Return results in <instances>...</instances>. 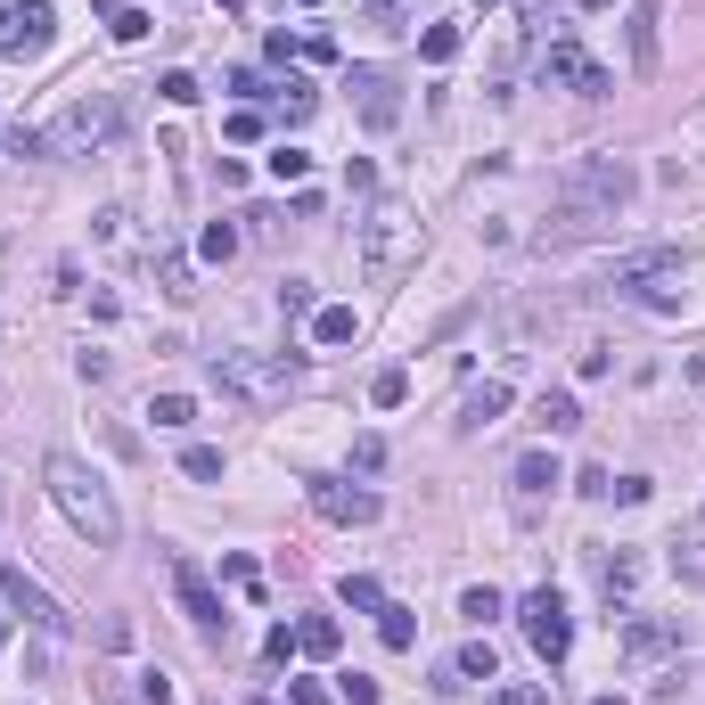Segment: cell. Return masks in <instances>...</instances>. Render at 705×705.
<instances>
[{"label": "cell", "instance_id": "6da1fadb", "mask_svg": "<svg viewBox=\"0 0 705 705\" xmlns=\"http://www.w3.org/2000/svg\"><path fill=\"white\" fill-rule=\"evenodd\" d=\"M41 484H50V501L66 509V525H75L91 550H115V534H124V517H115V492L75 460V451H50V460H41Z\"/></svg>", "mask_w": 705, "mask_h": 705}, {"label": "cell", "instance_id": "7a4b0ae2", "mask_svg": "<svg viewBox=\"0 0 705 705\" xmlns=\"http://www.w3.org/2000/svg\"><path fill=\"white\" fill-rule=\"evenodd\" d=\"M640 197V172L624 165V156H582V165L557 172V205L566 214H582L591 230H615V214Z\"/></svg>", "mask_w": 705, "mask_h": 705}, {"label": "cell", "instance_id": "3957f363", "mask_svg": "<svg viewBox=\"0 0 705 705\" xmlns=\"http://www.w3.org/2000/svg\"><path fill=\"white\" fill-rule=\"evenodd\" d=\"M607 304H640V312H681V246H640L599 279Z\"/></svg>", "mask_w": 705, "mask_h": 705}, {"label": "cell", "instance_id": "277c9868", "mask_svg": "<svg viewBox=\"0 0 705 705\" xmlns=\"http://www.w3.org/2000/svg\"><path fill=\"white\" fill-rule=\"evenodd\" d=\"M419 239H427V230H419V214H410V205H394V197H377L370 222H361V279H370V287H394V279L419 262Z\"/></svg>", "mask_w": 705, "mask_h": 705}, {"label": "cell", "instance_id": "5b68a950", "mask_svg": "<svg viewBox=\"0 0 705 705\" xmlns=\"http://www.w3.org/2000/svg\"><path fill=\"white\" fill-rule=\"evenodd\" d=\"M214 386L246 410H279L304 386V361H287V352H214Z\"/></svg>", "mask_w": 705, "mask_h": 705}, {"label": "cell", "instance_id": "8992f818", "mask_svg": "<svg viewBox=\"0 0 705 705\" xmlns=\"http://www.w3.org/2000/svg\"><path fill=\"white\" fill-rule=\"evenodd\" d=\"M115 131H124V107H115V99H75V107L57 115L50 149H66V156H99Z\"/></svg>", "mask_w": 705, "mask_h": 705}, {"label": "cell", "instance_id": "52a82bcc", "mask_svg": "<svg viewBox=\"0 0 705 705\" xmlns=\"http://www.w3.org/2000/svg\"><path fill=\"white\" fill-rule=\"evenodd\" d=\"M541 82H557V91H582V99H607V91H615V75L599 66L591 50H582L575 34H557L550 50H541Z\"/></svg>", "mask_w": 705, "mask_h": 705}, {"label": "cell", "instance_id": "ba28073f", "mask_svg": "<svg viewBox=\"0 0 705 705\" xmlns=\"http://www.w3.org/2000/svg\"><path fill=\"white\" fill-rule=\"evenodd\" d=\"M517 624H525V640H534L541 665H557V656L575 649V615H566V599H557V591H525L517 599Z\"/></svg>", "mask_w": 705, "mask_h": 705}, {"label": "cell", "instance_id": "9c48e42d", "mask_svg": "<svg viewBox=\"0 0 705 705\" xmlns=\"http://www.w3.org/2000/svg\"><path fill=\"white\" fill-rule=\"evenodd\" d=\"M57 41L50 0H0V57H41Z\"/></svg>", "mask_w": 705, "mask_h": 705}, {"label": "cell", "instance_id": "30bf717a", "mask_svg": "<svg viewBox=\"0 0 705 705\" xmlns=\"http://www.w3.org/2000/svg\"><path fill=\"white\" fill-rule=\"evenodd\" d=\"M172 591H181V615L197 624V640H230V615H222V599H214L197 557H172Z\"/></svg>", "mask_w": 705, "mask_h": 705}, {"label": "cell", "instance_id": "8fae6325", "mask_svg": "<svg viewBox=\"0 0 705 705\" xmlns=\"http://www.w3.org/2000/svg\"><path fill=\"white\" fill-rule=\"evenodd\" d=\"M304 492H312V509H320L329 525H377V492H370V484H345V476H312Z\"/></svg>", "mask_w": 705, "mask_h": 705}, {"label": "cell", "instance_id": "7c38bea8", "mask_svg": "<svg viewBox=\"0 0 705 705\" xmlns=\"http://www.w3.org/2000/svg\"><path fill=\"white\" fill-rule=\"evenodd\" d=\"M557 484H566V476H557L550 451H525V460L509 467V509H517V525H534V517H541V501H550Z\"/></svg>", "mask_w": 705, "mask_h": 705}, {"label": "cell", "instance_id": "4fadbf2b", "mask_svg": "<svg viewBox=\"0 0 705 705\" xmlns=\"http://www.w3.org/2000/svg\"><path fill=\"white\" fill-rule=\"evenodd\" d=\"M352 107H361L370 131H394L402 124V82H394L386 66H352Z\"/></svg>", "mask_w": 705, "mask_h": 705}, {"label": "cell", "instance_id": "5bb4252c", "mask_svg": "<svg viewBox=\"0 0 705 705\" xmlns=\"http://www.w3.org/2000/svg\"><path fill=\"white\" fill-rule=\"evenodd\" d=\"M665 656H681V624H656V615H631V624H624V665H631V672H656Z\"/></svg>", "mask_w": 705, "mask_h": 705}, {"label": "cell", "instance_id": "9a60e30c", "mask_svg": "<svg viewBox=\"0 0 705 705\" xmlns=\"http://www.w3.org/2000/svg\"><path fill=\"white\" fill-rule=\"evenodd\" d=\"M624 50H631V75H656V57H665V0H631Z\"/></svg>", "mask_w": 705, "mask_h": 705}, {"label": "cell", "instance_id": "2e32d148", "mask_svg": "<svg viewBox=\"0 0 705 705\" xmlns=\"http://www.w3.org/2000/svg\"><path fill=\"white\" fill-rule=\"evenodd\" d=\"M0 599H9V607H17L34 631H66V615H57V599L41 591V582H25V575H0Z\"/></svg>", "mask_w": 705, "mask_h": 705}, {"label": "cell", "instance_id": "e0dca14e", "mask_svg": "<svg viewBox=\"0 0 705 705\" xmlns=\"http://www.w3.org/2000/svg\"><path fill=\"white\" fill-rule=\"evenodd\" d=\"M501 410H509V377H484V386H467V402H460V419H451V427H460V435H484V427H501Z\"/></svg>", "mask_w": 705, "mask_h": 705}, {"label": "cell", "instance_id": "ac0fdd59", "mask_svg": "<svg viewBox=\"0 0 705 705\" xmlns=\"http://www.w3.org/2000/svg\"><path fill=\"white\" fill-rule=\"evenodd\" d=\"M460 681H501V656H492V640H467V649H451L444 689H460Z\"/></svg>", "mask_w": 705, "mask_h": 705}, {"label": "cell", "instance_id": "d6986e66", "mask_svg": "<svg viewBox=\"0 0 705 705\" xmlns=\"http://www.w3.org/2000/svg\"><path fill=\"white\" fill-rule=\"evenodd\" d=\"M599 591H607V607H624V599L640 591V550H607L599 557Z\"/></svg>", "mask_w": 705, "mask_h": 705}, {"label": "cell", "instance_id": "ffe728a7", "mask_svg": "<svg viewBox=\"0 0 705 705\" xmlns=\"http://www.w3.org/2000/svg\"><path fill=\"white\" fill-rule=\"evenodd\" d=\"M534 427H541V435H575V427H582V402H575L566 386H541V402H534Z\"/></svg>", "mask_w": 705, "mask_h": 705}, {"label": "cell", "instance_id": "44dd1931", "mask_svg": "<svg viewBox=\"0 0 705 705\" xmlns=\"http://www.w3.org/2000/svg\"><path fill=\"white\" fill-rule=\"evenodd\" d=\"M352 336H361V312H352V304H320L312 312V345H352Z\"/></svg>", "mask_w": 705, "mask_h": 705}, {"label": "cell", "instance_id": "7402d4cb", "mask_svg": "<svg viewBox=\"0 0 705 705\" xmlns=\"http://www.w3.org/2000/svg\"><path fill=\"white\" fill-rule=\"evenodd\" d=\"M296 649H304V656H336V649H345V624H336V615H304V624H296Z\"/></svg>", "mask_w": 705, "mask_h": 705}, {"label": "cell", "instance_id": "603a6c76", "mask_svg": "<svg viewBox=\"0 0 705 705\" xmlns=\"http://www.w3.org/2000/svg\"><path fill=\"white\" fill-rule=\"evenodd\" d=\"M99 17H107L115 41H149V9H131V0H91Z\"/></svg>", "mask_w": 705, "mask_h": 705}, {"label": "cell", "instance_id": "cb8c5ba5", "mask_svg": "<svg viewBox=\"0 0 705 705\" xmlns=\"http://www.w3.org/2000/svg\"><path fill=\"white\" fill-rule=\"evenodd\" d=\"M271 99H279V115H287V124H312V107H320V91L304 75H287V82H271Z\"/></svg>", "mask_w": 705, "mask_h": 705}, {"label": "cell", "instance_id": "d4e9b609", "mask_svg": "<svg viewBox=\"0 0 705 705\" xmlns=\"http://www.w3.org/2000/svg\"><path fill=\"white\" fill-rule=\"evenodd\" d=\"M377 640H386V649H419V615L386 599V607H377Z\"/></svg>", "mask_w": 705, "mask_h": 705}, {"label": "cell", "instance_id": "484cf974", "mask_svg": "<svg viewBox=\"0 0 705 705\" xmlns=\"http://www.w3.org/2000/svg\"><path fill=\"white\" fill-rule=\"evenodd\" d=\"M222 582H230V591H246V599H262V566L246 550H222Z\"/></svg>", "mask_w": 705, "mask_h": 705}, {"label": "cell", "instance_id": "4316f807", "mask_svg": "<svg viewBox=\"0 0 705 705\" xmlns=\"http://www.w3.org/2000/svg\"><path fill=\"white\" fill-rule=\"evenodd\" d=\"M419 57H427V66H451V57H460V25H427V34H419Z\"/></svg>", "mask_w": 705, "mask_h": 705}, {"label": "cell", "instance_id": "83f0119b", "mask_svg": "<svg viewBox=\"0 0 705 705\" xmlns=\"http://www.w3.org/2000/svg\"><path fill=\"white\" fill-rule=\"evenodd\" d=\"M336 599H345V607H361V615H377V607H386L377 575H345V582H336Z\"/></svg>", "mask_w": 705, "mask_h": 705}, {"label": "cell", "instance_id": "f1b7e54d", "mask_svg": "<svg viewBox=\"0 0 705 705\" xmlns=\"http://www.w3.org/2000/svg\"><path fill=\"white\" fill-rule=\"evenodd\" d=\"M149 419H156V427H189V419H197V394H156Z\"/></svg>", "mask_w": 705, "mask_h": 705}, {"label": "cell", "instance_id": "f546056e", "mask_svg": "<svg viewBox=\"0 0 705 705\" xmlns=\"http://www.w3.org/2000/svg\"><path fill=\"white\" fill-rule=\"evenodd\" d=\"M197 255H205V262H230V255H239V230H230V222H205V230H197Z\"/></svg>", "mask_w": 705, "mask_h": 705}, {"label": "cell", "instance_id": "4dcf8cb0", "mask_svg": "<svg viewBox=\"0 0 705 705\" xmlns=\"http://www.w3.org/2000/svg\"><path fill=\"white\" fill-rule=\"evenodd\" d=\"M181 476H197V484H222V451H214V444H189V451H181Z\"/></svg>", "mask_w": 705, "mask_h": 705}, {"label": "cell", "instance_id": "1f68e13d", "mask_svg": "<svg viewBox=\"0 0 705 705\" xmlns=\"http://www.w3.org/2000/svg\"><path fill=\"white\" fill-rule=\"evenodd\" d=\"M131 681H140V689H131V705H172V672H165V665L131 672Z\"/></svg>", "mask_w": 705, "mask_h": 705}, {"label": "cell", "instance_id": "d6a6232c", "mask_svg": "<svg viewBox=\"0 0 705 705\" xmlns=\"http://www.w3.org/2000/svg\"><path fill=\"white\" fill-rule=\"evenodd\" d=\"M279 312H287V320L320 312V296H312V279H279Z\"/></svg>", "mask_w": 705, "mask_h": 705}, {"label": "cell", "instance_id": "836d02e7", "mask_svg": "<svg viewBox=\"0 0 705 705\" xmlns=\"http://www.w3.org/2000/svg\"><path fill=\"white\" fill-rule=\"evenodd\" d=\"M370 402H377V410L410 402V370H377V377H370Z\"/></svg>", "mask_w": 705, "mask_h": 705}, {"label": "cell", "instance_id": "e575fe53", "mask_svg": "<svg viewBox=\"0 0 705 705\" xmlns=\"http://www.w3.org/2000/svg\"><path fill=\"white\" fill-rule=\"evenodd\" d=\"M262 165H271V181H304V172H312V156H304V149H287V140H279V149L262 156Z\"/></svg>", "mask_w": 705, "mask_h": 705}, {"label": "cell", "instance_id": "d590c367", "mask_svg": "<svg viewBox=\"0 0 705 705\" xmlns=\"http://www.w3.org/2000/svg\"><path fill=\"white\" fill-rule=\"evenodd\" d=\"M460 615H467V624L484 631V624H492V615H509V607H501V591H484V582H476V591L460 599Z\"/></svg>", "mask_w": 705, "mask_h": 705}, {"label": "cell", "instance_id": "8d00e7d4", "mask_svg": "<svg viewBox=\"0 0 705 705\" xmlns=\"http://www.w3.org/2000/svg\"><path fill=\"white\" fill-rule=\"evenodd\" d=\"M156 279H165V296H197V287H189V262H181V255H156Z\"/></svg>", "mask_w": 705, "mask_h": 705}, {"label": "cell", "instance_id": "74e56055", "mask_svg": "<svg viewBox=\"0 0 705 705\" xmlns=\"http://www.w3.org/2000/svg\"><path fill=\"white\" fill-rule=\"evenodd\" d=\"M492 705H550V689L541 681H509V689H492Z\"/></svg>", "mask_w": 705, "mask_h": 705}, {"label": "cell", "instance_id": "f35d334b", "mask_svg": "<svg viewBox=\"0 0 705 705\" xmlns=\"http://www.w3.org/2000/svg\"><path fill=\"white\" fill-rule=\"evenodd\" d=\"M352 467H361V476H377V467H386V435H361V444H352Z\"/></svg>", "mask_w": 705, "mask_h": 705}, {"label": "cell", "instance_id": "ab89813d", "mask_svg": "<svg viewBox=\"0 0 705 705\" xmlns=\"http://www.w3.org/2000/svg\"><path fill=\"white\" fill-rule=\"evenodd\" d=\"M336 697H345V705H377V681H370V672H345V681H336Z\"/></svg>", "mask_w": 705, "mask_h": 705}, {"label": "cell", "instance_id": "60d3db41", "mask_svg": "<svg viewBox=\"0 0 705 705\" xmlns=\"http://www.w3.org/2000/svg\"><path fill=\"white\" fill-rule=\"evenodd\" d=\"M156 99H165V107H189V99H197V75H165V82H156Z\"/></svg>", "mask_w": 705, "mask_h": 705}, {"label": "cell", "instance_id": "b9f144b4", "mask_svg": "<svg viewBox=\"0 0 705 705\" xmlns=\"http://www.w3.org/2000/svg\"><path fill=\"white\" fill-rule=\"evenodd\" d=\"M262 656H271V665H287V656H296V624H271V640H262Z\"/></svg>", "mask_w": 705, "mask_h": 705}, {"label": "cell", "instance_id": "7bdbcfd3", "mask_svg": "<svg viewBox=\"0 0 705 705\" xmlns=\"http://www.w3.org/2000/svg\"><path fill=\"white\" fill-rule=\"evenodd\" d=\"M575 492H582V501H607V492H615V476H607V467H582V476H575Z\"/></svg>", "mask_w": 705, "mask_h": 705}, {"label": "cell", "instance_id": "ee69618b", "mask_svg": "<svg viewBox=\"0 0 705 705\" xmlns=\"http://www.w3.org/2000/svg\"><path fill=\"white\" fill-rule=\"evenodd\" d=\"M230 140H262V107H230Z\"/></svg>", "mask_w": 705, "mask_h": 705}, {"label": "cell", "instance_id": "f6af8a7d", "mask_svg": "<svg viewBox=\"0 0 705 705\" xmlns=\"http://www.w3.org/2000/svg\"><path fill=\"white\" fill-rule=\"evenodd\" d=\"M287 705H336V689H320V681H287Z\"/></svg>", "mask_w": 705, "mask_h": 705}, {"label": "cell", "instance_id": "bcb514c9", "mask_svg": "<svg viewBox=\"0 0 705 705\" xmlns=\"http://www.w3.org/2000/svg\"><path fill=\"white\" fill-rule=\"evenodd\" d=\"M607 501H624V509H640V501H649V476H615V492H607Z\"/></svg>", "mask_w": 705, "mask_h": 705}, {"label": "cell", "instance_id": "7dc6e473", "mask_svg": "<svg viewBox=\"0 0 705 705\" xmlns=\"http://www.w3.org/2000/svg\"><path fill=\"white\" fill-rule=\"evenodd\" d=\"M575 370H582V377H607V370H615V352H607V345H582Z\"/></svg>", "mask_w": 705, "mask_h": 705}, {"label": "cell", "instance_id": "c3c4849f", "mask_svg": "<svg viewBox=\"0 0 705 705\" xmlns=\"http://www.w3.org/2000/svg\"><path fill=\"white\" fill-rule=\"evenodd\" d=\"M361 9H370V17H402L410 0H361Z\"/></svg>", "mask_w": 705, "mask_h": 705}, {"label": "cell", "instance_id": "681fc988", "mask_svg": "<svg viewBox=\"0 0 705 705\" xmlns=\"http://www.w3.org/2000/svg\"><path fill=\"white\" fill-rule=\"evenodd\" d=\"M689 377H697V386H705V352H697V361H689Z\"/></svg>", "mask_w": 705, "mask_h": 705}, {"label": "cell", "instance_id": "f907efd6", "mask_svg": "<svg viewBox=\"0 0 705 705\" xmlns=\"http://www.w3.org/2000/svg\"><path fill=\"white\" fill-rule=\"evenodd\" d=\"M0 656H9V624H0Z\"/></svg>", "mask_w": 705, "mask_h": 705}, {"label": "cell", "instance_id": "816d5d0a", "mask_svg": "<svg viewBox=\"0 0 705 705\" xmlns=\"http://www.w3.org/2000/svg\"><path fill=\"white\" fill-rule=\"evenodd\" d=\"M591 705H624V697H591Z\"/></svg>", "mask_w": 705, "mask_h": 705}, {"label": "cell", "instance_id": "f5cc1de1", "mask_svg": "<svg viewBox=\"0 0 705 705\" xmlns=\"http://www.w3.org/2000/svg\"><path fill=\"white\" fill-rule=\"evenodd\" d=\"M476 9H492V0H476Z\"/></svg>", "mask_w": 705, "mask_h": 705}, {"label": "cell", "instance_id": "db71d44e", "mask_svg": "<svg viewBox=\"0 0 705 705\" xmlns=\"http://www.w3.org/2000/svg\"><path fill=\"white\" fill-rule=\"evenodd\" d=\"M222 9H239V0H222Z\"/></svg>", "mask_w": 705, "mask_h": 705}, {"label": "cell", "instance_id": "11a10c76", "mask_svg": "<svg viewBox=\"0 0 705 705\" xmlns=\"http://www.w3.org/2000/svg\"><path fill=\"white\" fill-rule=\"evenodd\" d=\"M304 9H320V0H304Z\"/></svg>", "mask_w": 705, "mask_h": 705}, {"label": "cell", "instance_id": "9f6ffc18", "mask_svg": "<svg viewBox=\"0 0 705 705\" xmlns=\"http://www.w3.org/2000/svg\"><path fill=\"white\" fill-rule=\"evenodd\" d=\"M0 509H9V492H0Z\"/></svg>", "mask_w": 705, "mask_h": 705}]
</instances>
